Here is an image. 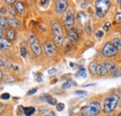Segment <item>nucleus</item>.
<instances>
[{
	"mask_svg": "<svg viewBox=\"0 0 121 116\" xmlns=\"http://www.w3.org/2000/svg\"><path fill=\"white\" fill-rule=\"evenodd\" d=\"M49 1H47V0H44V1H41V6H44L45 4H47V3H48Z\"/></svg>",
	"mask_w": 121,
	"mask_h": 116,
	"instance_id": "nucleus-41",
	"label": "nucleus"
},
{
	"mask_svg": "<svg viewBox=\"0 0 121 116\" xmlns=\"http://www.w3.org/2000/svg\"><path fill=\"white\" fill-rule=\"evenodd\" d=\"M35 112V109L34 107H27V108H24V114L26 116H31L33 115Z\"/></svg>",
	"mask_w": 121,
	"mask_h": 116,
	"instance_id": "nucleus-18",
	"label": "nucleus"
},
{
	"mask_svg": "<svg viewBox=\"0 0 121 116\" xmlns=\"http://www.w3.org/2000/svg\"><path fill=\"white\" fill-rule=\"evenodd\" d=\"M45 100L48 102V104H50V105H57V104H58V102H57V99H56L52 98L51 96H49V95H48V94H47V97H46Z\"/></svg>",
	"mask_w": 121,
	"mask_h": 116,
	"instance_id": "nucleus-17",
	"label": "nucleus"
},
{
	"mask_svg": "<svg viewBox=\"0 0 121 116\" xmlns=\"http://www.w3.org/2000/svg\"><path fill=\"white\" fill-rule=\"evenodd\" d=\"M0 66H5V61L1 57H0Z\"/></svg>",
	"mask_w": 121,
	"mask_h": 116,
	"instance_id": "nucleus-39",
	"label": "nucleus"
},
{
	"mask_svg": "<svg viewBox=\"0 0 121 116\" xmlns=\"http://www.w3.org/2000/svg\"><path fill=\"white\" fill-rule=\"evenodd\" d=\"M29 44H30V47L34 54H35L36 56L41 55V52H42L41 46H40L39 41H38V39L36 38L35 35L30 34V36H29Z\"/></svg>",
	"mask_w": 121,
	"mask_h": 116,
	"instance_id": "nucleus-5",
	"label": "nucleus"
},
{
	"mask_svg": "<svg viewBox=\"0 0 121 116\" xmlns=\"http://www.w3.org/2000/svg\"><path fill=\"white\" fill-rule=\"evenodd\" d=\"M21 55H22V57H23V58H25L26 56H27V49L25 48V47H21Z\"/></svg>",
	"mask_w": 121,
	"mask_h": 116,
	"instance_id": "nucleus-24",
	"label": "nucleus"
},
{
	"mask_svg": "<svg viewBox=\"0 0 121 116\" xmlns=\"http://www.w3.org/2000/svg\"><path fill=\"white\" fill-rule=\"evenodd\" d=\"M119 107H120V108H121V101L119 102Z\"/></svg>",
	"mask_w": 121,
	"mask_h": 116,
	"instance_id": "nucleus-46",
	"label": "nucleus"
},
{
	"mask_svg": "<svg viewBox=\"0 0 121 116\" xmlns=\"http://www.w3.org/2000/svg\"><path fill=\"white\" fill-rule=\"evenodd\" d=\"M95 35H96V37H103L104 36V32L103 31H98Z\"/></svg>",
	"mask_w": 121,
	"mask_h": 116,
	"instance_id": "nucleus-30",
	"label": "nucleus"
},
{
	"mask_svg": "<svg viewBox=\"0 0 121 116\" xmlns=\"http://www.w3.org/2000/svg\"><path fill=\"white\" fill-rule=\"evenodd\" d=\"M68 36H69V38H70L71 40H73V41H77V39H78L77 33L76 32V30L73 29V28L68 30Z\"/></svg>",
	"mask_w": 121,
	"mask_h": 116,
	"instance_id": "nucleus-15",
	"label": "nucleus"
},
{
	"mask_svg": "<svg viewBox=\"0 0 121 116\" xmlns=\"http://www.w3.org/2000/svg\"><path fill=\"white\" fill-rule=\"evenodd\" d=\"M114 77H119L121 76V69H117V71L114 73H112Z\"/></svg>",
	"mask_w": 121,
	"mask_h": 116,
	"instance_id": "nucleus-27",
	"label": "nucleus"
},
{
	"mask_svg": "<svg viewBox=\"0 0 121 116\" xmlns=\"http://www.w3.org/2000/svg\"><path fill=\"white\" fill-rule=\"evenodd\" d=\"M119 99H120L119 96L117 95V94L109 95L104 99V112L105 113H110L113 111H115V109L118 105Z\"/></svg>",
	"mask_w": 121,
	"mask_h": 116,
	"instance_id": "nucleus-1",
	"label": "nucleus"
},
{
	"mask_svg": "<svg viewBox=\"0 0 121 116\" xmlns=\"http://www.w3.org/2000/svg\"><path fill=\"white\" fill-rule=\"evenodd\" d=\"M117 49L115 47V46L112 43H107L104 45L103 48V55L106 58H111L117 55Z\"/></svg>",
	"mask_w": 121,
	"mask_h": 116,
	"instance_id": "nucleus-7",
	"label": "nucleus"
},
{
	"mask_svg": "<svg viewBox=\"0 0 121 116\" xmlns=\"http://www.w3.org/2000/svg\"><path fill=\"white\" fill-rule=\"evenodd\" d=\"M118 116H121V112H120V113H119V115H118Z\"/></svg>",
	"mask_w": 121,
	"mask_h": 116,
	"instance_id": "nucleus-47",
	"label": "nucleus"
},
{
	"mask_svg": "<svg viewBox=\"0 0 121 116\" xmlns=\"http://www.w3.org/2000/svg\"><path fill=\"white\" fill-rule=\"evenodd\" d=\"M76 95H82V96H87V95H88L87 92L82 91V90H77V91H76Z\"/></svg>",
	"mask_w": 121,
	"mask_h": 116,
	"instance_id": "nucleus-29",
	"label": "nucleus"
},
{
	"mask_svg": "<svg viewBox=\"0 0 121 116\" xmlns=\"http://www.w3.org/2000/svg\"><path fill=\"white\" fill-rule=\"evenodd\" d=\"M76 77L81 76V77H83V78H86V77H87V71H86L84 68H80L79 71L76 73Z\"/></svg>",
	"mask_w": 121,
	"mask_h": 116,
	"instance_id": "nucleus-19",
	"label": "nucleus"
},
{
	"mask_svg": "<svg viewBox=\"0 0 121 116\" xmlns=\"http://www.w3.org/2000/svg\"><path fill=\"white\" fill-rule=\"evenodd\" d=\"M36 91H37V88H33V89H31L30 91H29V92L27 93V95H28V96H31V95L35 94V93Z\"/></svg>",
	"mask_w": 121,
	"mask_h": 116,
	"instance_id": "nucleus-32",
	"label": "nucleus"
},
{
	"mask_svg": "<svg viewBox=\"0 0 121 116\" xmlns=\"http://www.w3.org/2000/svg\"><path fill=\"white\" fill-rule=\"evenodd\" d=\"M44 116H56V114L53 112H47Z\"/></svg>",
	"mask_w": 121,
	"mask_h": 116,
	"instance_id": "nucleus-38",
	"label": "nucleus"
},
{
	"mask_svg": "<svg viewBox=\"0 0 121 116\" xmlns=\"http://www.w3.org/2000/svg\"><path fill=\"white\" fill-rule=\"evenodd\" d=\"M6 36H7V38H8L9 40H10V41L14 40V39H15V36H16L14 30L11 29V28L7 29V31H6Z\"/></svg>",
	"mask_w": 121,
	"mask_h": 116,
	"instance_id": "nucleus-14",
	"label": "nucleus"
},
{
	"mask_svg": "<svg viewBox=\"0 0 121 116\" xmlns=\"http://www.w3.org/2000/svg\"><path fill=\"white\" fill-rule=\"evenodd\" d=\"M2 77H3V73H2L1 71H0V80L2 79Z\"/></svg>",
	"mask_w": 121,
	"mask_h": 116,
	"instance_id": "nucleus-44",
	"label": "nucleus"
},
{
	"mask_svg": "<svg viewBox=\"0 0 121 116\" xmlns=\"http://www.w3.org/2000/svg\"><path fill=\"white\" fill-rule=\"evenodd\" d=\"M85 30H86L89 33H91V26H90V23H87V24H86V26H85Z\"/></svg>",
	"mask_w": 121,
	"mask_h": 116,
	"instance_id": "nucleus-35",
	"label": "nucleus"
},
{
	"mask_svg": "<svg viewBox=\"0 0 121 116\" xmlns=\"http://www.w3.org/2000/svg\"><path fill=\"white\" fill-rule=\"evenodd\" d=\"M71 87H72L71 81H66V82H64V83L62 84V86H61V87H62L63 89H69Z\"/></svg>",
	"mask_w": 121,
	"mask_h": 116,
	"instance_id": "nucleus-23",
	"label": "nucleus"
},
{
	"mask_svg": "<svg viewBox=\"0 0 121 116\" xmlns=\"http://www.w3.org/2000/svg\"><path fill=\"white\" fill-rule=\"evenodd\" d=\"M117 91H118V93L121 95V87H118V89H117Z\"/></svg>",
	"mask_w": 121,
	"mask_h": 116,
	"instance_id": "nucleus-43",
	"label": "nucleus"
},
{
	"mask_svg": "<svg viewBox=\"0 0 121 116\" xmlns=\"http://www.w3.org/2000/svg\"><path fill=\"white\" fill-rule=\"evenodd\" d=\"M9 25V21L6 17L1 16L0 17V27L1 28H7Z\"/></svg>",
	"mask_w": 121,
	"mask_h": 116,
	"instance_id": "nucleus-16",
	"label": "nucleus"
},
{
	"mask_svg": "<svg viewBox=\"0 0 121 116\" xmlns=\"http://www.w3.org/2000/svg\"><path fill=\"white\" fill-rule=\"evenodd\" d=\"M104 65H105V68L106 70H107V72H109V73H114L117 71V66L114 63H112V62H105Z\"/></svg>",
	"mask_w": 121,
	"mask_h": 116,
	"instance_id": "nucleus-13",
	"label": "nucleus"
},
{
	"mask_svg": "<svg viewBox=\"0 0 121 116\" xmlns=\"http://www.w3.org/2000/svg\"><path fill=\"white\" fill-rule=\"evenodd\" d=\"M5 2L8 3V4H9V5H11V4H13V2H15V1H13V0H10V1H9V0H6Z\"/></svg>",
	"mask_w": 121,
	"mask_h": 116,
	"instance_id": "nucleus-40",
	"label": "nucleus"
},
{
	"mask_svg": "<svg viewBox=\"0 0 121 116\" xmlns=\"http://www.w3.org/2000/svg\"><path fill=\"white\" fill-rule=\"evenodd\" d=\"M43 48H44V51H45V54L51 58V57H54L55 54H56V46L55 44H53L50 41H46L45 43L43 44Z\"/></svg>",
	"mask_w": 121,
	"mask_h": 116,
	"instance_id": "nucleus-8",
	"label": "nucleus"
},
{
	"mask_svg": "<svg viewBox=\"0 0 121 116\" xmlns=\"http://www.w3.org/2000/svg\"><path fill=\"white\" fill-rule=\"evenodd\" d=\"M18 110H19V112H20V114H22V113H24V108H23L22 106H19Z\"/></svg>",
	"mask_w": 121,
	"mask_h": 116,
	"instance_id": "nucleus-36",
	"label": "nucleus"
},
{
	"mask_svg": "<svg viewBox=\"0 0 121 116\" xmlns=\"http://www.w3.org/2000/svg\"><path fill=\"white\" fill-rule=\"evenodd\" d=\"M34 75H35V78L37 82H42V77H41L40 73H34Z\"/></svg>",
	"mask_w": 121,
	"mask_h": 116,
	"instance_id": "nucleus-26",
	"label": "nucleus"
},
{
	"mask_svg": "<svg viewBox=\"0 0 121 116\" xmlns=\"http://www.w3.org/2000/svg\"><path fill=\"white\" fill-rule=\"evenodd\" d=\"M115 20H116V21H118V22H120V21H121V13H117V14L116 15V18H115Z\"/></svg>",
	"mask_w": 121,
	"mask_h": 116,
	"instance_id": "nucleus-31",
	"label": "nucleus"
},
{
	"mask_svg": "<svg viewBox=\"0 0 121 116\" xmlns=\"http://www.w3.org/2000/svg\"><path fill=\"white\" fill-rule=\"evenodd\" d=\"M117 2H118V4L120 5V9H121V0H119V1H117Z\"/></svg>",
	"mask_w": 121,
	"mask_h": 116,
	"instance_id": "nucleus-45",
	"label": "nucleus"
},
{
	"mask_svg": "<svg viewBox=\"0 0 121 116\" xmlns=\"http://www.w3.org/2000/svg\"><path fill=\"white\" fill-rule=\"evenodd\" d=\"M0 13L3 15L7 14V8H5V7H2V8H0Z\"/></svg>",
	"mask_w": 121,
	"mask_h": 116,
	"instance_id": "nucleus-33",
	"label": "nucleus"
},
{
	"mask_svg": "<svg viewBox=\"0 0 121 116\" xmlns=\"http://www.w3.org/2000/svg\"><path fill=\"white\" fill-rule=\"evenodd\" d=\"M2 36H3V30L2 28H0V39L2 38Z\"/></svg>",
	"mask_w": 121,
	"mask_h": 116,
	"instance_id": "nucleus-42",
	"label": "nucleus"
},
{
	"mask_svg": "<svg viewBox=\"0 0 121 116\" xmlns=\"http://www.w3.org/2000/svg\"><path fill=\"white\" fill-rule=\"evenodd\" d=\"M14 7H15V10L19 14H23L25 12V6L23 5V3L17 1V2H15Z\"/></svg>",
	"mask_w": 121,
	"mask_h": 116,
	"instance_id": "nucleus-10",
	"label": "nucleus"
},
{
	"mask_svg": "<svg viewBox=\"0 0 121 116\" xmlns=\"http://www.w3.org/2000/svg\"><path fill=\"white\" fill-rule=\"evenodd\" d=\"M64 25L68 30L72 29L74 25V13L71 8H67L65 13H64V18H63Z\"/></svg>",
	"mask_w": 121,
	"mask_h": 116,
	"instance_id": "nucleus-6",
	"label": "nucleus"
},
{
	"mask_svg": "<svg viewBox=\"0 0 121 116\" xmlns=\"http://www.w3.org/2000/svg\"><path fill=\"white\" fill-rule=\"evenodd\" d=\"M56 109H57L58 112L63 111V109H64V104H63V103H58L57 106H56Z\"/></svg>",
	"mask_w": 121,
	"mask_h": 116,
	"instance_id": "nucleus-25",
	"label": "nucleus"
},
{
	"mask_svg": "<svg viewBox=\"0 0 121 116\" xmlns=\"http://www.w3.org/2000/svg\"><path fill=\"white\" fill-rule=\"evenodd\" d=\"M56 73V69L55 68H52V69H50V70L48 71V74H52V73Z\"/></svg>",
	"mask_w": 121,
	"mask_h": 116,
	"instance_id": "nucleus-37",
	"label": "nucleus"
},
{
	"mask_svg": "<svg viewBox=\"0 0 121 116\" xmlns=\"http://www.w3.org/2000/svg\"><path fill=\"white\" fill-rule=\"evenodd\" d=\"M67 9V1L65 0H58L55 3V10L57 13L62 14L63 12L65 13Z\"/></svg>",
	"mask_w": 121,
	"mask_h": 116,
	"instance_id": "nucleus-9",
	"label": "nucleus"
},
{
	"mask_svg": "<svg viewBox=\"0 0 121 116\" xmlns=\"http://www.w3.org/2000/svg\"><path fill=\"white\" fill-rule=\"evenodd\" d=\"M96 68H97V65H96V62L95 61H92L91 64H90V72H91V74H95L96 73Z\"/></svg>",
	"mask_w": 121,
	"mask_h": 116,
	"instance_id": "nucleus-22",
	"label": "nucleus"
},
{
	"mask_svg": "<svg viewBox=\"0 0 121 116\" xmlns=\"http://www.w3.org/2000/svg\"><path fill=\"white\" fill-rule=\"evenodd\" d=\"M101 111V104L97 101H92L87 106L81 109V113L83 116H97Z\"/></svg>",
	"mask_w": 121,
	"mask_h": 116,
	"instance_id": "nucleus-2",
	"label": "nucleus"
},
{
	"mask_svg": "<svg viewBox=\"0 0 121 116\" xmlns=\"http://www.w3.org/2000/svg\"><path fill=\"white\" fill-rule=\"evenodd\" d=\"M10 46H11V43L8 39H5L3 37L0 39V49L5 50L7 48H9Z\"/></svg>",
	"mask_w": 121,
	"mask_h": 116,
	"instance_id": "nucleus-12",
	"label": "nucleus"
},
{
	"mask_svg": "<svg viewBox=\"0 0 121 116\" xmlns=\"http://www.w3.org/2000/svg\"><path fill=\"white\" fill-rule=\"evenodd\" d=\"M9 24L12 26V27H14V28H18L19 26H20V24H21V22L18 21V20H16V19H10V20H9Z\"/></svg>",
	"mask_w": 121,
	"mask_h": 116,
	"instance_id": "nucleus-21",
	"label": "nucleus"
},
{
	"mask_svg": "<svg viewBox=\"0 0 121 116\" xmlns=\"http://www.w3.org/2000/svg\"><path fill=\"white\" fill-rule=\"evenodd\" d=\"M107 73V70L105 68V65L104 63H100L97 65V68H96V73L98 75H104Z\"/></svg>",
	"mask_w": 121,
	"mask_h": 116,
	"instance_id": "nucleus-11",
	"label": "nucleus"
},
{
	"mask_svg": "<svg viewBox=\"0 0 121 116\" xmlns=\"http://www.w3.org/2000/svg\"><path fill=\"white\" fill-rule=\"evenodd\" d=\"M112 44L115 46V47L118 50V49H121V40L119 38H114L113 41H112Z\"/></svg>",
	"mask_w": 121,
	"mask_h": 116,
	"instance_id": "nucleus-20",
	"label": "nucleus"
},
{
	"mask_svg": "<svg viewBox=\"0 0 121 116\" xmlns=\"http://www.w3.org/2000/svg\"><path fill=\"white\" fill-rule=\"evenodd\" d=\"M2 99H5V100H7V99H9V98H10V96H9V93H4L3 95H1V97H0Z\"/></svg>",
	"mask_w": 121,
	"mask_h": 116,
	"instance_id": "nucleus-28",
	"label": "nucleus"
},
{
	"mask_svg": "<svg viewBox=\"0 0 121 116\" xmlns=\"http://www.w3.org/2000/svg\"><path fill=\"white\" fill-rule=\"evenodd\" d=\"M96 7V15L100 18L104 17L106 14L109 7H110V1L108 0H98L95 3Z\"/></svg>",
	"mask_w": 121,
	"mask_h": 116,
	"instance_id": "nucleus-4",
	"label": "nucleus"
},
{
	"mask_svg": "<svg viewBox=\"0 0 121 116\" xmlns=\"http://www.w3.org/2000/svg\"><path fill=\"white\" fill-rule=\"evenodd\" d=\"M110 26H111V23L110 22H106L105 24H104V31H108L109 28H110Z\"/></svg>",
	"mask_w": 121,
	"mask_h": 116,
	"instance_id": "nucleus-34",
	"label": "nucleus"
},
{
	"mask_svg": "<svg viewBox=\"0 0 121 116\" xmlns=\"http://www.w3.org/2000/svg\"><path fill=\"white\" fill-rule=\"evenodd\" d=\"M52 32H53V39H54V42L55 45L57 46H60L63 43V31L62 28L60 25L59 22L53 21L52 22Z\"/></svg>",
	"mask_w": 121,
	"mask_h": 116,
	"instance_id": "nucleus-3",
	"label": "nucleus"
}]
</instances>
